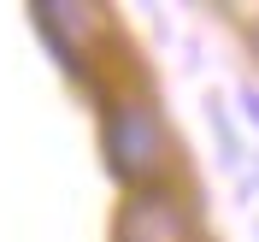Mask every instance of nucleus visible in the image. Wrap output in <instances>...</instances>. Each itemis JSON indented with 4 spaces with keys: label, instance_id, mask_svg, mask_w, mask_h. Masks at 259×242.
I'll return each mask as SVG.
<instances>
[{
    "label": "nucleus",
    "instance_id": "nucleus-1",
    "mask_svg": "<svg viewBox=\"0 0 259 242\" xmlns=\"http://www.w3.org/2000/svg\"><path fill=\"white\" fill-rule=\"evenodd\" d=\"M100 148H106L112 178L136 183V189L159 183L165 160H171V136H165L159 113H153L142 95H118V100H106V113H100Z\"/></svg>",
    "mask_w": 259,
    "mask_h": 242
},
{
    "label": "nucleus",
    "instance_id": "nucleus-2",
    "mask_svg": "<svg viewBox=\"0 0 259 242\" xmlns=\"http://www.w3.org/2000/svg\"><path fill=\"white\" fill-rule=\"evenodd\" d=\"M112 242H189V207L171 189L147 183V189H136L124 201Z\"/></svg>",
    "mask_w": 259,
    "mask_h": 242
}]
</instances>
